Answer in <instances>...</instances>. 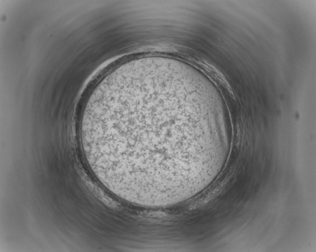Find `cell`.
<instances>
[{"instance_id": "cell-1", "label": "cell", "mask_w": 316, "mask_h": 252, "mask_svg": "<svg viewBox=\"0 0 316 252\" xmlns=\"http://www.w3.org/2000/svg\"><path fill=\"white\" fill-rule=\"evenodd\" d=\"M182 94L165 87L119 90L92 106L82 129L102 171L120 187L176 181Z\"/></svg>"}]
</instances>
